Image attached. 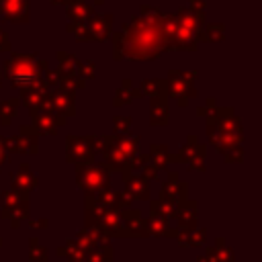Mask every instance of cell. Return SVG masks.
<instances>
[{"label": "cell", "instance_id": "obj_16", "mask_svg": "<svg viewBox=\"0 0 262 262\" xmlns=\"http://www.w3.org/2000/svg\"><path fill=\"white\" fill-rule=\"evenodd\" d=\"M174 16H176V23H178L180 27H186V29L194 31V33H196V39H199V43H201V31H203V25H205V12L194 10V8H190V6H180V8L174 12Z\"/></svg>", "mask_w": 262, "mask_h": 262}, {"label": "cell", "instance_id": "obj_22", "mask_svg": "<svg viewBox=\"0 0 262 262\" xmlns=\"http://www.w3.org/2000/svg\"><path fill=\"white\" fill-rule=\"evenodd\" d=\"M141 96V92H139V88H135L133 84H131V80H123V84L119 86V90L115 92V96H113V106L115 108H119V106H125V104H131L135 98H139Z\"/></svg>", "mask_w": 262, "mask_h": 262}, {"label": "cell", "instance_id": "obj_18", "mask_svg": "<svg viewBox=\"0 0 262 262\" xmlns=\"http://www.w3.org/2000/svg\"><path fill=\"white\" fill-rule=\"evenodd\" d=\"M10 182H12V190H16L18 194L27 196L37 186V176L29 170L27 164H20L18 172H12L10 174Z\"/></svg>", "mask_w": 262, "mask_h": 262}, {"label": "cell", "instance_id": "obj_32", "mask_svg": "<svg viewBox=\"0 0 262 262\" xmlns=\"http://www.w3.org/2000/svg\"><path fill=\"white\" fill-rule=\"evenodd\" d=\"M41 78H43V82H45V86H47L49 90H53V88L59 86V74H57V70H49V68H45Z\"/></svg>", "mask_w": 262, "mask_h": 262}, {"label": "cell", "instance_id": "obj_33", "mask_svg": "<svg viewBox=\"0 0 262 262\" xmlns=\"http://www.w3.org/2000/svg\"><path fill=\"white\" fill-rule=\"evenodd\" d=\"M223 158L227 164H235V162H242L244 158V147L242 145H235V147H229L223 151Z\"/></svg>", "mask_w": 262, "mask_h": 262}, {"label": "cell", "instance_id": "obj_13", "mask_svg": "<svg viewBox=\"0 0 262 262\" xmlns=\"http://www.w3.org/2000/svg\"><path fill=\"white\" fill-rule=\"evenodd\" d=\"M196 49H199L196 33L190 31V29H186V27H180L176 23V29L172 33V39L166 45V51H196Z\"/></svg>", "mask_w": 262, "mask_h": 262}, {"label": "cell", "instance_id": "obj_6", "mask_svg": "<svg viewBox=\"0 0 262 262\" xmlns=\"http://www.w3.org/2000/svg\"><path fill=\"white\" fill-rule=\"evenodd\" d=\"M76 180L78 186L86 194H96L108 186V170L102 164H78L76 166Z\"/></svg>", "mask_w": 262, "mask_h": 262}, {"label": "cell", "instance_id": "obj_34", "mask_svg": "<svg viewBox=\"0 0 262 262\" xmlns=\"http://www.w3.org/2000/svg\"><path fill=\"white\" fill-rule=\"evenodd\" d=\"M94 74H96V66H94V61L92 59H88V61H84L82 66H80V72H78V76L82 78V80H92L94 78Z\"/></svg>", "mask_w": 262, "mask_h": 262}, {"label": "cell", "instance_id": "obj_41", "mask_svg": "<svg viewBox=\"0 0 262 262\" xmlns=\"http://www.w3.org/2000/svg\"><path fill=\"white\" fill-rule=\"evenodd\" d=\"M196 113H199L201 117H207V115H209L211 111H209V108H205V106H199V108H196Z\"/></svg>", "mask_w": 262, "mask_h": 262}, {"label": "cell", "instance_id": "obj_17", "mask_svg": "<svg viewBox=\"0 0 262 262\" xmlns=\"http://www.w3.org/2000/svg\"><path fill=\"white\" fill-rule=\"evenodd\" d=\"M170 123V108H168V94H160L149 98V125L151 127H166Z\"/></svg>", "mask_w": 262, "mask_h": 262}, {"label": "cell", "instance_id": "obj_35", "mask_svg": "<svg viewBox=\"0 0 262 262\" xmlns=\"http://www.w3.org/2000/svg\"><path fill=\"white\" fill-rule=\"evenodd\" d=\"M158 172H160L158 168H154L151 164H145V166L141 168V178L147 180V182H149V180H156V178H158Z\"/></svg>", "mask_w": 262, "mask_h": 262}, {"label": "cell", "instance_id": "obj_28", "mask_svg": "<svg viewBox=\"0 0 262 262\" xmlns=\"http://www.w3.org/2000/svg\"><path fill=\"white\" fill-rule=\"evenodd\" d=\"M68 33L74 35V39L78 43H90V35H88V29H86V20L84 23H68L66 25Z\"/></svg>", "mask_w": 262, "mask_h": 262}, {"label": "cell", "instance_id": "obj_19", "mask_svg": "<svg viewBox=\"0 0 262 262\" xmlns=\"http://www.w3.org/2000/svg\"><path fill=\"white\" fill-rule=\"evenodd\" d=\"M55 57H57V74H59V78H68V76H78V72H80V66H82V61L74 55V53H66V51H57L55 53Z\"/></svg>", "mask_w": 262, "mask_h": 262}, {"label": "cell", "instance_id": "obj_15", "mask_svg": "<svg viewBox=\"0 0 262 262\" xmlns=\"http://www.w3.org/2000/svg\"><path fill=\"white\" fill-rule=\"evenodd\" d=\"M0 16L8 23H29V0H0Z\"/></svg>", "mask_w": 262, "mask_h": 262}, {"label": "cell", "instance_id": "obj_4", "mask_svg": "<svg viewBox=\"0 0 262 262\" xmlns=\"http://www.w3.org/2000/svg\"><path fill=\"white\" fill-rule=\"evenodd\" d=\"M45 68H47V61L39 53H18V51H12L10 57L2 63V74L12 84V88L18 90V88L31 86L37 80H41Z\"/></svg>", "mask_w": 262, "mask_h": 262}, {"label": "cell", "instance_id": "obj_2", "mask_svg": "<svg viewBox=\"0 0 262 262\" xmlns=\"http://www.w3.org/2000/svg\"><path fill=\"white\" fill-rule=\"evenodd\" d=\"M139 141H141L139 135L102 133V135H94V149H98L102 154L106 170H117L121 174H129L131 160L137 154Z\"/></svg>", "mask_w": 262, "mask_h": 262}, {"label": "cell", "instance_id": "obj_20", "mask_svg": "<svg viewBox=\"0 0 262 262\" xmlns=\"http://www.w3.org/2000/svg\"><path fill=\"white\" fill-rule=\"evenodd\" d=\"M184 196H186V182H180L178 174L172 172L162 186V199L174 203V201H184Z\"/></svg>", "mask_w": 262, "mask_h": 262}, {"label": "cell", "instance_id": "obj_21", "mask_svg": "<svg viewBox=\"0 0 262 262\" xmlns=\"http://www.w3.org/2000/svg\"><path fill=\"white\" fill-rule=\"evenodd\" d=\"M94 12V6L88 4L86 0H72L66 6V14H68V23H84L88 20V16Z\"/></svg>", "mask_w": 262, "mask_h": 262}, {"label": "cell", "instance_id": "obj_24", "mask_svg": "<svg viewBox=\"0 0 262 262\" xmlns=\"http://www.w3.org/2000/svg\"><path fill=\"white\" fill-rule=\"evenodd\" d=\"M147 164H151L154 168L162 170L170 164V151H168V145L164 143H151L149 145V151H147Z\"/></svg>", "mask_w": 262, "mask_h": 262}, {"label": "cell", "instance_id": "obj_11", "mask_svg": "<svg viewBox=\"0 0 262 262\" xmlns=\"http://www.w3.org/2000/svg\"><path fill=\"white\" fill-rule=\"evenodd\" d=\"M49 94H51V90L45 86L43 78L37 80L35 84H31V86L18 88V100H20V104H25L29 108V113L43 111V104L49 98Z\"/></svg>", "mask_w": 262, "mask_h": 262}, {"label": "cell", "instance_id": "obj_1", "mask_svg": "<svg viewBox=\"0 0 262 262\" xmlns=\"http://www.w3.org/2000/svg\"><path fill=\"white\" fill-rule=\"evenodd\" d=\"M119 33L123 37V59L154 61L164 51L160 20L149 23L137 14V16H131L129 20H125L121 25Z\"/></svg>", "mask_w": 262, "mask_h": 262}, {"label": "cell", "instance_id": "obj_42", "mask_svg": "<svg viewBox=\"0 0 262 262\" xmlns=\"http://www.w3.org/2000/svg\"><path fill=\"white\" fill-rule=\"evenodd\" d=\"M94 2V6H102L104 4V0H92Z\"/></svg>", "mask_w": 262, "mask_h": 262}, {"label": "cell", "instance_id": "obj_8", "mask_svg": "<svg viewBox=\"0 0 262 262\" xmlns=\"http://www.w3.org/2000/svg\"><path fill=\"white\" fill-rule=\"evenodd\" d=\"M4 141L8 154H27V156L39 154V135L33 131L31 125H20L18 133L4 137Z\"/></svg>", "mask_w": 262, "mask_h": 262}, {"label": "cell", "instance_id": "obj_7", "mask_svg": "<svg viewBox=\"0 0 262 262\" xmlns=\"http://www.w3.org/2000/svg\"><path fill=\"white\" fill-rule=\"evenodd\" d=\"M94 135H68L66 137V158L72 164L94 162Z\"/></svg>", "mask_w": 262, "mask_h": 262}, {"label": "cell", "instance_id": "obj_36", "mask_svg": "<svg viewBox=\"0 0 262 262\" xmlns=\"http://www.w3.org/2000/svg\"><path fill=\"white\" fill-rule=\"evenodd\" d=\"M12 47H10V39H8V35L4 33V29H0V53L2 51H10Z\"/></svg>", "mask_w": 262, "mask_h": 262}, {"label": "cell", "instance_id": "obj_12", "mask_svg": "<svg viewBox=\"0 0 262 262\" xmlns=\"http://www.w3.org/2000/svg\"><path fill=\"white\" fill-rule=\"evenodd\" d=\"M86 29H88V35H90V43L98 41V43H104L111 39V33H113V14H98L96 10L88 16L86 20Z\"/></svg>", "mask_w": 262, "mask_h": 262}, {"label": "cell", "instance_id": "obj_31", "mask_svg": "<svg viewBox=\"0 0 262 262\" xmlns=\"http://www.w3.org/2000/svg\"><path fill=\"white\" fill-rule=\"evenodd\" d=\"M139 16L149 20V23H158L162 18V12H160V8H156L151 4H141L139 6Z\"/></svg>", "mask_w": 262, "mask_h": 262}, {"label": "cell", "instance_id": "obj_14", "mask_svg": "<svg viewBox=\"0 0 262 262\" xmlns=\"http://www.w3.org/2000/svg\"><path fill=\"white\" fill-rule=\"evenodd\" d=\"M51 106L53 113L63 115V117H74L76 115V92L66 90L61 86L51 90Z\"/></svg>", "mask_w": 262, "mask_h": 262}, {"label": "cell", "instance_id": "obj_25", "mask_svg": "<svg viewBox=\"0 0 262 262\" xmlns=\"http://www.w3.org/2000/svg\"><path fill=\"white\" fill-rule=\"evenodd\" d=\"M225 39L223 23H205L201 31V43H221Z\"/></svg>", "mask_w": 262, "mask_h": 262}, {"label": "cell", "instance_id": "obj_37", "mask_svg": "<svg viewBox=\"0 0 262 262\" xmlns=\"http://www.w3.org/2000/svg\"><path fill=\"white\" fill-rule=\"evenodd\" d=\"M6 160H8V151H6V141H4V137L0 135V168H2V164H6Z\"/></svg>", "mask_w": 262, "mask_h": 262}, {"label": "cell", "instance_id": "obj_38", "mask_svg": "<svg viewBox=\"0 0 262 262\" xmlns=\"http://www.w3.org/2000/svg\"><path fill=\"white\" fill-rule=\"evenodd\" d=\"M188 6H190V8H194V10H201V12H205V8H207V2H205V0H188Z\"/></svg>", "mask_w": 262, "mask_h": 262}, {"label": "cell", "instance_id": "obj_23", "mask_svg": "<svg viewBox=\"0 0 262 262\" xmlns=\"http://www.w3.org/2000/svg\"><path fill=\"white\" fill-rule=\"evenodd\" d=\"M123 180L127 184V192L133 196V199H147L149 196V182L143 180L141 176H135V174H123Z\"/></svg>", "mask_w": 262, "mask_h": 262}, {"label": "cell", "instance_id": "obj_26", "mask_svg": "<svg viewBox=\"0 0 262 262\" xmlns=\"http://www.w3.org/2000/svg\"><path fill=\"white\" fill-rule=\"evenodd\" d=\"M18 106H20L18 96L0 102V125H2V127H10V123L14 121L16 113H18Z\"/></svg>", "mask_w": 262, "mask_h": 262}, {"label": "cell", "instance_id": "obj_29", "mask_svg": "<svg viewBox=\"0 0 262 262\" xmlns=\"http://www.w3.org/2000/svg\"><path fill=\"white\" fill-rule=\"evenodd\" d=\"M133 127V119L129 115H115L113 117V133L117 135H127Z\"/></svg>", "mask_w": 262, "mask_h": 262}, {"label": "cell", "instance_id": "obj_39", "mask_svg": "<svg viewBox=\"0 0 262 262\" xmlns=\"http://www.w3.org/2000/svg\"><path fill=\"white\" fill-rule=\"evenodd\" d=\"M215 106H217V102H215V98H213V96H209V98H207V102H205V108H209V111H213Z\"/></svg>", "mask_w": 262, "mask_h": 262}, {"label": "cell", "instance_id": "obj_27", "mask_svg": "<svg viewBox=\"0 0 262 262\" xmlns=\"http://www.w3.org/2000/svg\"><path fill=\"white\" fill-rule=\"evenodd\" d=\"M139 92L141 96L145 98H154V96H160V94H168L166 92V80H160V78H145L139 86Z\"/></svg>", "mask_w": 262, "mask_h": 262}, {"label": "cell", "instance_id": "obj_3", "mask_svg": "<svg viewBox=\"0 0 262 262\" xmlns=\"http://www.w3.org/2000/svg\"><path fill=\"white\" fill-rule=\"evenodd\" d=\"M207 137L219 154H223L229 147L242 145L244 129L231 106H215L207 115Z\"/></svg>", "mask_w": 262, "mask_h": 262}, {"label": "cell", "instance_id": "obj_40", "mask_svg": "<svg viewBox=\"0 0 262 262\" xmlns=\"http://www.w3.org/2000/svg\"><path fill=\"white\" fill-rule=\"evenodd\" d=\"M49 2H51L53 6H68L72 0H49Z\"/></svg>", "mask_w": 262, "mask_h": 262}, {"label": "cell", "instance_id": "obj_43", "mask_svg": "<svg viewBox=\"0 0 262 262\" xmlns=\"http://www.w3.org/2000/svg\"><path fill=\"white\" fill-rule=\"evenodd\" d=\"M2 82H4V74H2V70H0V86H2Z\"/></svg>", "mask_w": 262, "mask_h": 262}, {"label": "cell", "instance_id": "obj_10", "mask_svg": "<svg viewBox=\"0 0 262 262\" xmlns=\"http://www.w3.org/2000/svg\"><path fill=\"white\" fill-rule=\"evenodd\" d=\"M31 117V127L33 131L41 137V135H55L59 127H66L68 117L57 115V113H47V111H35L29 113Z\"/></svg>", "mask_w": 262, "mask_h": 262}, {"label": "cell", "instance_id": "obj_30", "mask_svg": "<svg viewBox=\"0 0 262 262\" xmlns=\"http://www.w3.org/2000/svg\"><path fill=\"white\" fill-rule=\"evenodd\" d=\"M59 86L66 90H84L86 88V80H82L80 76H68V78H59Z\"/></svg>", "mask_w": 262, "mask_h": 262}, {"label": "cell", "instance_id": "obj_5", "mask_svg": "<svg viewBox=\"0 0 262 262\" xmlns=\"http://www.w3.org/2000/svg\"><path fill=\"white\" fill-rule=\"evenodd\" d=\"M196 78L199 72H180V70H170L168 80H166V92L168 96L176 98V104L186 108L188 98H196Z\"/></svg>", "mask_w": 262, "mask_h": 262}, {"label": "cell", "instance_id": "obj_9", "mask_svg": "<svg viewBox=\"0 0 262 262\" xmlns=\"http://www.w3.org/2000/svg\"><path fill=\"white\" fill-rule=\"evenodd\" d=\"M205 154L207 147L196 141V135H186V143L176 156H170V162H188V170L205 172Z\"/></svg>", "mask_w": 262, "mask_h": 262}]
</instances>
